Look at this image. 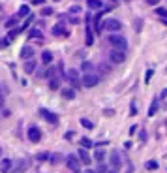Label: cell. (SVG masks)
<instances>
[{
	"mask_svg": "<svg viewBox=\"0 0 167 173\" xmlns=\"http://www.w3.org/2000/svg\"><path fill=\"white\" fill-rule=\"evenodd\" d=\"M163 24H167V21H165V23H163Z\"/></svg>",
	"mask_w": 167,
	"mask_h": 173,
	"instance_id": "bcb514c9",
	"label": "cell"
},
{
	"mask_svg": "<svg viewBox=\"0 0 167 173\" xmlns=\"http://www.w3.org/2000/svg\"><path fill=\"white\" fill-rule=\"evenodd\" d=\"M156 13H158L160 17H163V19L167 21V10H163V8H158V10H156Z\"/></svg>",
	"mask_w": 167,
	"mask_h": 173,
	"instance_id": "f546056e",
	"label": "cell"
},
{
	"mask_svg": "<svg viewBox=\"0 0 167 173\" xmlns=\"http://www.w3.org/2000/svg\"><path fill=\"white\" fill-rule=\"evenodd\" d=\"M147 4H150V6H156V4H160V0H147Z\"/></svg>",
	"mask_w": 167,
	"mask_h": 173,
	"instance_id": "ab89813d",
	"label": "cell"
},
{
	"mask_svg": "<svg viewBox=\"0 0 167 173\" xmlns=\"http://www.w3.org/2000/svg\"><path fill=\"white\" fill-rule=\"evenodd\" d=\"M40 115L47 120V122H49V124H56V122H58V115H55L53 111H49V109H40Z\"/></svg>",
	"mask_w": 167,
	"mask_h": 173,
	"instance_id": "5b68a950",
	"label": "cell"
},
{
	"mask_svg": "<svg viewBox=\"0 0 167 173\" xmlns=\"http://www.w3.org/2000/svg\"><path fill=\"white\" fill-rule=\"evenodd\" d=\"M28 13H30V8H28V6H21V8H19V11H17V15H19V17H27Z\"/></svg>",
	"mask_w": 167,
	"mask_h": 173,
	"instance_id": "ffe728a7",
	"label": "cell"
},
{
	"mask_svg": "<svg viewBox=\"0 0 167 173\" xmlns=\"http://www.w3.org/2000/svg\"><path fill=\"white\" fill-rule=\"evenodd\" d=\"M27 136H28V139H30L32 143H38V141L41 139V130H40L38 126H30L28 132H27Z\"/></svg>",
	"mask_w": 167,
	"mask_h": 173,
	"instance_id": "52a82bcc",
	"label": "cell"
},
{
	"mask_svg": "<svg viewBox=\"0 0 167 173\" xmlns=\"http://www.w3.org/2000/svg\"><path fill=\"white\" fill-rule=\"evenodd\" d=\"M109 158H111V166H113L115 169H118V167H120V164H122V158H120V154H118V151H113Z\"/></svg>",
	"mask_w": 167,
	"mask_h": 173,
	"instance_id": "30bf717a",
	"label": "cell"
},
{
	"mask_svg": "<svg viewBox=\"0 0 167 173\" xmlns=\"http://www.w3.org/2000/svg\"><path fill=\"white\" fill-rule=\"evenodd\" d=\"M68 79L73 87H79V71L77 70H69L68 71Z\"/></svg>",
	"mask_w": 167,
	"mask_h": 173,
	"instance_id": "7c38bea8",
	"label": "cell"
},
{
	"mask_svg": "<svg viewBox=\"0 0 167 173\" xmlns=\"http://www.w3.org/2000/svg\"><path fill=\"white\" fill-rule=\"evenodd\" d=\"M83 70H85L86 73H92V64H90V62H83Z\"/></svg>",
	"mask_w": 167,
	"mask_h": 173,
	"instance_id": "4dcf8cb0",
	"label": "cell"
},
{
	"mask_svg": "<svg viewBox=\"0 0 167 173\" xmlns=\"http://www.w3.org/2000/svg\"><path fill=\"white\" fill-rule=\"evenodd\" d=\"M53 34H56V36H62V34H66V30H64V27H62V24H56V27L53 28Z\"/></svg>",
	"mask_w": 167,
	"mask_h": 173,
	"instance_id": "484cf974",
	"label": "cell"
},
{
	"mask_svg": "<svg viewBox=\"0 0 167 173\" xmlns=\"http://www.w3.org/2000/svg\"><path fill=\"white\" fill-rule=\"evenodd\" d=\"M0 153H2V149H0Z\"/></svg>",
	"mask_w": 167,
	"mask_h": 173,
	"instance_id": "7dc6e473",
	"label": "cell"
},
{
	"mask_svg": "<svg viewBox=\"0 0 167 173\" xmlns=\"http://www.w3.org/2000/svg\"><path fill=\"white\" fill-rule=\"evenodd\" d=\"M43 2H45V0H32V4H34V6H41Z\"/></svg>",
	"mask_w": 167,
	"mask_h": 173,
	"instance_id": "f35d334b",
	"label": "cell"
},
{
	"mask_svg": "<svg viewBox=\"0 0 167 173\" xmlns=\"http://www.w3.org/2000/svg\"><path fill=\"white\" fill-rule=\"evenodd\" d=\"M145 167H147L148 171H154V169H158V162L150 160V162H147V164H145Z\"/></svg>",
	"mask_w": 167,
	"mask_h": 173,
	"instance_id": "4316f807",
	"label": "cell"
},
{
	"mask_svg": "<svg viewBox=\"0 0 167 173\" xmlns=\"http://www.w3.org/2000/svg\"><path fill=\"white\" fill-rule=\"evenodd\" d=\"M139 139H141V141H147V132H145V130L139 132Z\"/></svg>",
	"mask_w": 167,
	"mask_h": 173,
	"instance_id": "836d02e7",
	"label": "cell"
},
{
	"mask_svg": "<svg viewBox=\"0 0 167 173\" xmlns=\"http://www.w3.org/2000/svg\"><path fill=\"white\" fill-rule=\"evenodd\" d=\"M25 169H27V162H25V160H19L17 166H15V169H13L11 173H23Z\"/></svg>",
	"mask_w": 167,
	"mask_h": 173,
	"instance_id": "e0dca14e",
	"label": "cell"
},
{
	"mask_svg": "<svg viewBox=\"0 0 167 173\" xmlns=\"http://www.w3.org/2000/svg\"><path fill=\"white\" fill-rule=\"evenodd\" d=\"M49 87H51V90H56V89L60 87V79H51V81H49Z\"/></svg>",
	"mask_w": 167,
	"mask_h": 173,
	"instance_id": "83f0119b",
	"label": "cell"
},
{
	"mask_svg": "<svg viewBox=\"0 0 167 173\" xmlns=\"http://www.w3.org/2000/svg\"><path fill=\"white\" fill-rule=\"evenodd\" d=\"M21 58H25V60H32V58H34V49L28 47V45H25V47L21 49Z\"/></svg>",
	"mask_w": 167,
	"mask_h": 173,
	"instance_id": "9c48e42d",
	"label": "cell"
},
{
	"mask_svg": "<svg viewBox=\"0 0 167 173\" xmlns=\"http://www.w3.org/2000/svg\"><path fill=\"white\" fill-rule=\"evenodd\" d=\"M94 43V34L90 30V27H86V45H92Z\"/></svg>",
	"mask_w": 167,
	"mask_h": 173,
	"instance_id": "cb8c5ba5",
	"label": "cell"
},
{
	"mask_svg": "<svg viewBox=\"0 0 167 173\" xmlns=\"http://www.w3.org/2000/svg\"><path fill=\"white\" fill-rule=\"evenodd\" d=\"M86 6L90 10H102L103 8V2L102 0H86Z\"/></svg>",
	"mask_w": 167,
	"mask_h": 173,
	"instance_id": "5bb4252c",
	"label": "cell"
},
{
	"mask_svg": "<svg viewBox=\"0 0 167 173\" xmlns=\"http://www.w3.org/2000/svg\"><path fill=\"white\" fill-rule=\"evenodd\" d=\"M62 160H64V156H62L60 153H56V154H53V156H51V164H55V166H56V164H60Z\"/></svg>",
	"mask_w": 167,
	"mask_h": 173,
	"instance_id": "d4e9b609",
	"label": "cell"
},
{
	"mask_svg": "<svg viewBox=\"0 0 167 173\" xmlns=\"http://www.w3.org/2000/svg\"><path fill=\"white\" fill-rule=\"evenodd\" d=\"M81 126H83V128L92 130V128H94V122H92V120H88V119H81Z\"/></svg>",
	"mask_w": 167,
	"mask_h": 173,
	"instance_id": "603a6c76",
	"label": "cell"
},
{
	"mask_svg": "<svg viewBox=\"0 0 167 173\" xmlns=\"http://www.w3.org/2000/svg\"><path fill=\"white\" fill-rule=\"evenodd\" d=\"M60 94H62L64 100H73V98H75V90H73V87H64V89L60 90Z\"/></svg>",
	"mask_w": 167,
	"mask_h": 173,
	"instance_id": "8fae6325",
	"label": "cell"
},
{
	"mask_svg": "<svg viewBox=\"0 0 167 173\" xmlns=\"http://www.w3.org/2000/svg\"><path fill=\"white\" fill-rule=\"evenodd\" d=\"M53 60V53L51 51H43V55H41V62L43 64H49Z\"/></svg>",
	"mask_w": 167,
	"mask_h": 173,
	"instance_id": "ac0fdd59",
	"label": "cell"
},
{
	"mask_svg": "<svg viewBox=\"0 0 167 173\" xmlns=\"http://www.w3.org/2000/svg\"><path fill=\"white\" fill-rule=\"evenodd\" d=\"M34 70H36L34 58H32V60H27V62H25V73H34Z\"/></svg>",
	"mask_w": 167,
	"mask_h": 173,
	"instance_id": "2e32d148",
	"label": "cell"
},
{
	"mask_svg": "<svg viewBox=\"0 0 167 173\" xmlns=\"http://www.w3.org/2000/svg\"><path fill=\"white\" fill-rule=\"evenodd\" d=\"M135 132H137V126H132V128H130V134H132V136H133V134H135Z\"/></svg>",
	"mask_w": 167,
	"mask_h": 173,
	"instance_id": "b9f144b4",
	"label": "cell"
},
{
	"mask_svg": "<svg viewBox=\"0 0 167 173\" xmlns=\"http://www.w3.org/2000/svg\"><path fill=\"white\" fill-rule=\"evenodd\" d=\"M109 58H111V62H115V64H122V62L126 60V53H124V51H116V49H113V51L109 53Z\"/></svg>",
	"mask_w": 167,
	"mask_h": 173,
	"instance_id": "8992f818",
	"label": "cell"
},
{
	"mask_svg": "<svg viewBox=\"0 0 167 173\" xmlns=\"http://www.w3.org/2000/svg\"><path fill=\"white\" fill-rule=\"evenodd\" d=\"M28 38H30V40H36V38H38V40H41V38H43V34H41L40 30H36V28H34V30H30V32H28Z\"/></svg>",
	"mask_w": 167,
	"mask_h": 173,
	"instance_id": "44dd1931",
	"label": "cell"
},
{
	"mask_svg": "<svg viewBox=\"0 0 167 173\" xmlns=\"http://www.w3.org/2000/svg\"><path fill=\"white\" fill-rule=\"evenodd\" d=\"M83 87H88V89H92V87H96L98 83H100V77L96 76V73H85L83 76Z\"/></svg>",
	"mask_w": 167,
	"mask_h": 173,
	"instance_id": "3957f363",
	"label": "cell"
},
{
	"mask_svg": "<svg viewBox=\"0 0 167 173\" xmlns=\"http://www.w3.org/2000/svg\"><path fill=\"white\" fill-rule=\"evenodd\" d=\"M94 160H96V162H100V164H103V160H105V151L98 147V149H96V153H94Z\"/></svg>",
	"mask_w": 167,
	"mask_h": 173,
	"instance_id": "9a60e30c",
	"label": "cell"
},
{
	"mask_svg": "<svg viewBox=\"0 0 167 173\" xmlns=\"http://www.w3.org/2000/svg\"><path fill=\"white\" fill-rule=\"evenodd\" d=\"M85 173H96V171H94V169H86Z\"/></svg>",
	"mask_w": 167,
	"mask_h": 173,
	"instance_id": "f6af8a7d",
	"label": "cell"
},
{
	"mask_svg": "<svg viewBox=\"0 0 167 173\" xmlns=\"http://www.w3.org/2000/svg\"><path fill=\"white\" fill-rule=\"evenodd\" d=\"M51 13H53L51 8H43V10H41V15H51Z\"/></svg>",
	"mask_w": 167,
	"mask_h": 173,
	"instance_id": "e575fe53",
	"label": "cell"
},
{
	"mask_svg": "<svg viewBox=\"0 0 167 173\" xmlns=\"http://www.w3.org/2000/svg\"><path fill=\"white\" fill-rule=\"evenodd\" d=\"M103 28L109 32H118L122 28V23L118 19H107V21H103Z\"/></svg>",
	"mask_w": 167,
	"mask_h": 173,
	"instance_id": "277c9868",
	"label": "cell"
},
{
	"mask_svg": "<svg viewBox=\"0 0 167 173\" xmlns=\"http://www.w3.org/2000/svg\"><path fill=\"white\" fill-rule=\"evenodd\" d=\"M156 111H158V100H152L150 109H148V117H154V115H156Z\"/></svg>",
	"mask_w": 167,
	"mask_h": 173,
	"instance_id": "7402d4cb",
	"label": "cell"
},
{
	"mask_svg": "<svg viewBox=\"0 0 167 173\" xmlns=\"http://www.w3.org/2000/svg\"><path fill=\"white\" fill-rule=\"evenodd\" d=\"M152 73H154L152 70H148V71H147V76H145V81H147V83H148V81L152 79Z\"/></svg>",
	"mask_w": 167,
	"mask_h": 173,
	"instance_id": "d590c367",
	"label": "cell"
},
{
	"mask_svg": "<svg viewBox=\"0 0 167 173\" xmlns=\"http://www.w3.org/2000/svg\"><path fill=\"white\" fill-rule=\"evenodd\" d=\"M11 166H13V162H11L10 158H4L2 162H0V171H2V173H8V171L11 169Z\"/></svg>",
	"mask_w": 167,
	"mask_h": 173,
	"instance_id": "4fadbf2b",
	"label": "cell"
},
{
	"mask_svg": "<svg viewBox=\"0 0 167 173\" xmlns=\"http://www.w3.org/2000/svg\"><path fill=\"white\" fill-rule=\"evenodd\" d=\"M94 143H92V139H88V137H81V149H90Z\"/></svg>",
	"mask_w": 167,
	"mask_h": 173,
	"instance_id": "d6986e66",
	"label": "cell"
},
{
	"mask_svg": "<svg viewBox=\"0 0 167 173\" xmlns=\"http://www.w3.org/2000/svg\"><path fill=\"white\" fill-rule=\"evenodd\" d=\"M96 173H107V166H105V164H100V167H98Z\"/></svg>",
	"mask_w": 167,
	"mask_h": 173,
	"instance_id": "d6a6232c",
	"label": "cell"
},
{
	"mask_svg": "<svg viewBox=\"0 0 167 173\" xmlns=\"http://www.w3.org/2000/svg\"><path fill=\"white\" fill-rule=\"evenodd\" d=\"M100 68H102V71H103V73H109V66H107V64H102Z\"/></svg>",
	"mask_w": 167,
	"mask_h": 173,
	"instance_id": "8d00e7d4",
	"label": "cell"
},
{
	"mask_svg": "<svg viewBox=\"0 0 167 173\" xmlns=\"http://www.w3.org/2000/svg\"><path fill=\"white\" fill-rule=\"evenodd\" d=\"M77 158H79V160H81V164H85V166H90V162H92V156L88 154V151H86V149H79Z\"/></svg>",
	"mask_w": 167,
	"mask_h": 173,
	"instance_id": "ba28073f",
	"label": "cell"
},
{
	"mask_svg": "<svg viewBox=\"0 0 167 173\" xmlns=\"http://www.w3.org/2000/svg\"><path fill=\"white\" fill-rule=\"evenodd\" d=\"M66 164H68V167L73 171V173H79V171H81V166H83L81 160H79L75 154H69V156L66 158Z\"/></svg>",
	"mask_w": 167,
	"mask_h": 173,
	"instance_id": "7a4b0ae2",
	"label": "cell"
},
{
	"mask_svg": "<svg viewBox=\"0 0 167 173\" xmlns=\"http://www.w3.org/2000/svg\"><path fill=\"white\" fill-rule=\"evenodd\" d=\"M13 24H17V19H15V17H11V19H8V21H6V27H8V28H11Z\"/></svg>",
	"mask_w": 167,
	"mask_h": 173,
	"instance_id": "1f68e13d",
	"label": "cell"
},
{
	"mask_svg": "<svg viewBox=\"0 0 167 173\" xmlns=\"http://www.w3.org/2000/svg\"><path fill=\"white\" fill-rule=\"evenodd\" d=\"M2 104H4V98H2V96H0V107H2Z\"/></svg>",
	"mask_w": 167,
	"mask_h": 173,
	"instance_id": "ee69618b",
	"label": "cell"
},
{
	"mask_svg": "<svg viewBox=\"0 0 167 173\" xmlns=\"http://www.w3.org/2000/svg\"><path fill=\"white\" fill-rule=\"evenodd\" d=\"M126 2H128V0H126Z\"/></svg>",
	"mask_w": 167,
	"mask_h": 173,
	"instance_id": "c3c4849f",
	"label": "cell"
},
{
	"mask_svg": "<svg viewBox=\"0 0 167 173\" xmlns=\"http://www.w3.org/2000/svg\"><path fill=\"white\" fill-rule=\"evenodd\" d=\"M130 113H132V115H135V113H137V109H135V106H133V104H132V107H130Z\"/></svg>",
	"mask_w": 167,
	"mask_h": 173,
	"instance_id": "60d3db41",
	"label": "cell"
},
{
	"mask_svg": "<svg viewBox=\"0 0 167 173\" xmlns=\"http://www.w3.org/2000/svg\"><path fill=\"white\" fill-rule=\"evenodd\" d=\"M36 158H38L40 162H45V160H49V158H51V154H49V153H40Z\"/></svg>",
	"mask_w": 167,
	"mask_h": 173,
	"instance_id": "f1b7e54d",
	"label": "cell"
},
{
	"mask_svg": "<svg viewBox=\"0 0 167 173\" xmlns=\"http://www.w3.org/2000/svg\"><path fill=\"white\" fill-rule=\"evenodd\" d=\"M107 173H118V169H115V167H111V169H107Z\"/></svg>",
	"mask_w": 167,
	"mask_h": 173,
	"instance_id": "7bdbcfd3",
	"label": "cell"
},
{
	"mask_svg": "<svg viewBox=\"0 0 167 173\" xmlns=\"http://www.w3.org/2000/svg\"><path fill=\"white\" fill-rule=\"evenodd\" d=\"M0 8H2V6H0Z\"/></svg>",
	"mask_w": 167,
	"mask_h": 173,
	"instance_id": "681fc988",
	"label": "cell"
},
{
	"mask_svg": "<svg viewBox=\"0 0 167 173\" xmlns=\"http://www.w3.org/2000/svg\"><path fill=\"white\" fill-rule=\"evenodd\" d=\"M69 11H71V13H79V6H71Z\"/></svg>",
	"mask_w": 167,
	"mask_h": 173,
	"instance_id": "74e56055",
	"label": "cell"
},
{
	"mask_svg": "<svg viewBox=\"0 0 167 173\" xmlns=\"http://www.w3.org/2000/svg\"><path fill=\"white\" fill-rule=\"evenodd\" d=\"M109 43L113 45V49H116V51H126L128 47V41L124 36H118V34H111L109 36Z\"/></svg>",
	"mask_w": 167,
	"mask_h": 173,
	"instance_id": "6da1fadb",
	"label": "cell"
}]
</instances>
